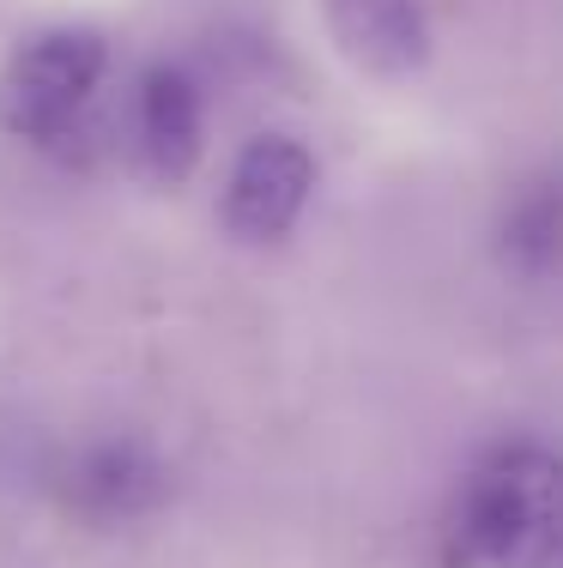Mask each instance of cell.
I'll list each match as a JSON object with an SVG mask.
<instances>
[{"instance_id":"cell-5","label":"cell","mask_w":563,"mask_h":568,"mask_svg":"<svg viewBox=\"0 0 563 568\" xmlns=\"http://www.w3.org/2000/svg\"><path fill=\"white\" fill-rule=\"evenodd\" d=\"M207 145V98L182 61H152L133 85V152L158 182H182Z\"/></svg>"},{"instance_id":"cell-4","label":"cell","mask_w":563,"mask_h":568,"mask_svg":"<svg viewBox=\"0 0 563 568\" xmlns=\"http://www.w3.org/2000/svg\"><path fill=\"white\" fill-rule=\"evenodd\" d=\"M61 490L79 520L91 526H133L170 496V466L140 436H98L61 471Z\"/></svg>"},{"instance_id":"cell-8","label":"cell","mask_w":563,"mask_h":568,"mask_svg":"<svg viewBox=\"0 0 563 568\" xmlns=\"http://www.w3.org/2000/svg\"><path fill=\"white\" fill-rule=\"evenodd\" d=\"M557 568H563V562H557Z\"/></svg>"},{"instance_id":"cell-6","label":"cell","mask_w":563,"mask_h":568,"mask_svg":"<svg viewBox=\"0 0 563 568\" xmlns=\"http://www.w3.org/2000/svg\"><path fill=\"white\" fill-rule=\"evenodd\" d=\"M491 254L521 284L563 278V158L509 182L491 212Z\"/></svg>"},{"instance_id":"cell-3","label":"cell","mask_w":563,"mask_h":568,"mask_svg":"<svg viewBox=\"0 0 563 568\" xmlns=\"http://www.w3.org/2000/svg\"><path fill=\"white\" fill-rule=\"evenodd\" d=\"M315 152L298 140V133H254V140L237 152L231 175H224V194H219V219L237 242H285L291 230L303 224L315 200Z\"/></svg>"},{"instance_id":"cell-1","label":"cell","mask_w":563,"mask_h":568,"mask_svg":"<svg viewBox=\"0 0 563 568\" xmlns=\"http://www.w3.org/2000/svg\"><path fill=\"white\" fill-rule=\"evenodd\" d=\"M442 568H557L563 562V448L540 436L491 442L454 478L436 526Z\"/></svg>"},{"instance_id":"cell-2","label":"cell","mask_w":563,"mask_h":568,"mask_svg":"<svg viewBox=\"0 0 563 568\" xmlns=\"http://www.w3.org/2000/svg\"><path fill=\"white\" fill-rule=\"evenodd\" d=\"M110 73V43L98 31H43L0 73V128L24 145H61L79 133L91 98Z\"/></svg>"},{"instance_id":"cell-7","label":"cell","mask_w":563,"mask_h":568,"mask_svg":"<svg viewBox=\"0 0 563 568\" xmlns=\"http://www.w3.org/2000/svg\"><path fill=\"white\" fill-rule=\"evenodd\" d=\"M328 31L375 79H406L431 61L424 0H328Z\"/></svg>"}]
</instances>
